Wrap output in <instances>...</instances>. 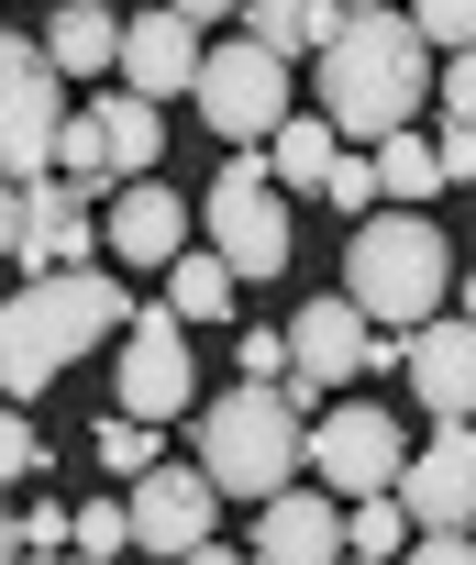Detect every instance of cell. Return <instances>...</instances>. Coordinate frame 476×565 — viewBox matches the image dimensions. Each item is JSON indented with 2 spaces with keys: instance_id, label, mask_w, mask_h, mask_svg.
Masks as SVG:
<instances>
[{
  "instance_id": "cell-1",
  "label": "cell",
  "mask_w": 476,
  "mask_h": 565,
  "mask_svg": "<svg viewBox=\"0 0 476 565\" xmlns=\"http://www.w3.org/2000/svg\"><path fill=\"white\" fill-rule=\"evenodd\" d=\"M133 311H144V300L122 289V277H100V266H45V277H23L12 311H0V388H12V411H34L89 344H122Z\"/></svg>"
},
{
  "instance_id": "cell-27",
  "label": "cell",
  "mask_w": 476,
  "mask_h": 565,
  "mask_svg": "<svg viewBox=\"0 0 476 565\" xmlns=\"http://www.w3.org/2000/svg\"><path fill=\"white\" fill-rule=\"evenodd\" d=\"M322 200H333V211H377V200H388L377 156H355V145H344V156H333V178H322Z\"/></svg>"
},
{
  "instance_id": "cell-26",
  "label": "cell",
  "mask_w": 476,
  "mask_h": 565,
  "mask_svg": "<svg viewBox=\"0 0 476 565\" xmlns=\"http://www.w3.org/2000/svg\"><path fill=\"white\" fill-rule=\"evenodd\" d=\"M410 23H421L432 56H465L476 45V0H410Z\"/></svg>"
},
{
  "instance_id": "cell-12",
  "label": "cell",
  "mask_w": 476,
  "mask_h": 565,
  "mask_svg": "<svg viewBox=\"0 0 476 565\" xmlns=\"http://www.w3.org/2000/svg\"><path fill=\"white\" fill-rule=\"evenodd\" d=\"M199 67H210V45H199V23L177 0H155V12L122 23V89L133 100H177V89H199Z\"/></svg>"
},
{
  "instance_id": "cell-13",
  "label": "cell",
  "mask_w": 476,
  "mask_h": 565,
  "mask_svg": "<svg viewBox=\"0 0 476 565\" xmlns=\"http://www.w3.org/2000/svg\"><path fill=\"white\" fill-rule=\"evenodd\" d=\"M399 499H410L421 532H476V422H443V433L410 455Z\"/></svg>"
},
{
  "instance_id": "cell-25",
  "label": "cell",
  "mask_w": 476,
  "mask_h": 565,
  "mask_svg": "<svg viewBox=\"0 0 476 565\" xmlns=\"http://www.w3.org/2000/svg\"><path fill=\"white\" fill-rule=\"evenodd\" d=\"M100 466H122V477H155V466H166V455H155V422L111 411V422H100Z\"/></svg>"
},
{
  "instance_id": "cell-14",
  "label": "cell",
  "mask_w": 476,
  "mask_h": 565,
  "mask_svg": "<svg viewBox=\"0 0 476 565\" xmlns=\"http://www.w3.org/2000/svg\"><path fill=\"white\" fill-rule=\"evenodd\" d=\"M355 554V521L333 488H289L256 510V565H344Z\"/></svg>"
},
{
  "instance_id": "cell-2",
  "label": "cell",
  "mask_w": 476,
  "mask_h": 565,
  "mask_svg": "<svg viewBox=\"0 0 476 565\" xmlns=\"http://www.w3.org/2000/svg\"><path fill=\"white\" fill-rule=\"evenodd\" d=\"M432 100V45H421V23L410 12H355L333 45H322V111H333V134L344 145H388V134H410V111Z\"/></svg>"
},
{
  "instance_id": "cell-15",
  "label": "cell",
  "mask_w": 476,
  "mask_h": 565,
  "mask_svg": "<svg viewBox=\"0 0 476 565\" xmlns=\"http://www.w3.org/2000/svg\"><path fill=\"white\" fill-rule=\"evenodd\" d=\"M100 233H111L122 266H177V255H188V200H177L166 178H122L111 211H100Z\"/></svg>"
},
{
  "instance_id": "cell-18",
  "label": "cell",
  "mask_w": 476,
  "mask_h": 565,
  "mask_svg": "<svg viewBox=\"0 0 476 565\" xmlns=\"http://www.w3.org/2000/svg\"><path fill=\"white\" fill-rule=\"evenodd\" d=\"M45 56H56L67 78H100V67H122V12H100V0H67V12L45 23Z\"/></svg>"
},
{
  "instance_id": "cell-31",
  "label": "cell",
  "mask_w": 476,
  "mask_h": 565,
  "mask_svg": "<svg viewBox=\"0 0 476 565\" xmlns=\"http://www.w3.org/2000/svg\"><path fill=\"white\" fill-rule=\"evenodd\" d=\"M443 122H476V45L443 56Z\"/></svg>"
},
{
  "instance_id": "cell-36",
  "label": "cell",
  "mask_w": 476,
  "mask_h": 565,
  "mask_svg": "<svg viewBox=\"0 0 476 565\" xmlns=\"http://www.w3.org/2000/svg\"><path fill=\"white\" fill-rule=\"evenodd\" d=\"M454 311H465V322H476V266H465V277H454Z\"/></svg>"
},
{
  "instance_id": "cell-38",
  "label": "cell",
  "mask_w": 476,
  "mask_h": 565,
  "mask_svg": "<svg viewBox=\"0 0 476 565\" xmlns=\"http://www.w3.org/2000/svg\"><path fill=\"white\" fill-rule=\"evenodd\" d=\"M344 12H377V0H344Z\"/></svg>"
},
{
  "instance_id": "cell-11",
  "label": "cell",
  "mask_w": 476,
  "mask_h": 565,
  "mask_svg": "<svg viewBox=\"0 0 476 565\" xmlns=\"http://www.w3.org/2000/svg\"><path fill=\"white\" fill-rule=\"evenodd\" d=\"M133 499V554H199L210 543V521H221V477L210 466H155V477H133L122 488Z\"/></svg>"
},
{
  "instance_id": "cell-22",
  "label": "cell",
  "mask_w": 476,
  "mask_h": 565,
  "mask_svg": "<svg viewBox=\"0 0 476 565\" xmlns=\"http://www.w3.org/2000/svg\"><path fill=\"white\" fill-rule=\"evenodd\" d=\"M56 211H67V189H45V178H23V189H12V211H0V233H12L23 277H45V244H56Z\"/></svg>"
},
{
  "instance_id": "cell-17",
  "label": "cell",
  "mask_w": 476,
  "mask_h": 565,
  "mask_svg": "<svg viewBox=\"0 0 476 565\" xmlns=\"http://www.w3.org/2000/svg\"><path fill=\"white\" fill-rule=\"evenodd\" d=\"M344 23H355L344 0H256V12H245V34H256L267 56H322Z\"/></svg>"
},
{
  "instance_id": "cell-34",
  "label": "cell",
  "mask_w": 476,
  "mask_h": 565,
  "mask_svg": "<svg viewBox=\"0 0 476 565\" xmlns=\"http://www.w3.org/2000/svg\"><path fill=\"white\" fill-rule=\"evenodd\" d=\"M177 12H188V23H245L256 0H177Z\"/></svg>"
},
{
  "instance_id": "cell-8",
  "label": "cell",
  "mask_w": 476,
  "mask_h": 565,
  "mask_svg": "<svg viewBox=\"0 0 476 565\" xmlns=\"http://www.w3.org/2000/svg\"><path fill=\"white\" fill-rule=\"evenodd\" d=\"M122 411L133 422H199V377H188V322L166 311V300H144L133 322H122Z\"/></svg>"
},
{
  "instance_id": "cell-21",
  "label": "cell",
  "mask_w": 476,
  "mask_h": 565,
  "mask_svg": "<svg viewBox=\"0 0 476 565\" xmlns=\"http://www.w3.org/2000/svg\"><path fill=\"white\" fill-rule=\"evenodd\" d=\"M166 311L177 322H221L232 311V255H177L166 266Z\"/></svg>"
},
{
  "instance_id": "cell-33",
  "label": "cell",
  "mask_w": 476,
  "mask_h": 565,
  "mask_svg": "<svg viewBox=\"0 0 476 565\" xmlns=\"http://www.w3.org/2000/svg\"><path fill=\"white\" fill-rule=\"evenodd\" d=\"M432 145H443V178H476V122H443Z\"/></svg>"
},
{
  "instance_id": "cell-28",
  "label": "cell",
  "mask_w": 476,
  "mask_h": 565,
  "mask_svg": "<svg viewBox=\"0 0 476 565\" xmlns=\"http://www.w3.org/2000/svg\"><path fill=\"white\" fill-rule=\"evenodd\" d=\"M78 554H133V499H89L78 510Z\"/></svg>"
},
{
  "instance_id": "cell-40",
  "label": "cell",
  "mask_w": 476,
  "mask_h": 565,
  "mask_svg": "<svg viewBox=\"0 0 476 565\" xmlns=\"http://www.w3.org/2000/svg\"><path fill=\"white\" fill-rule=\"evenodd\" d=\"M344 565H377V554H344Z\"/></svg>"
},
{
  "instance_id": "cell-30",
  "label": "cell",
  "mask_w": 476,
  "mask_h": 565,
  "mask_svg": "<svg viewBox=\"0 0 476 565\" xmlns=\"http://www.w3.org/2000/svg\"><path fill=\"white\" fill-rule=\"evenodd\" d=\"M12 543H23V554H56V543H78V510H56V499H34V510L12 521Z\"/></svg>"
},
{
  "instance_id": "cell-29",
  "label": "cell",
  "mask_w": 476,
  "mask_h": 565,
  "mask_svg": "<svg viewBox=\"0 0 476 565\" xmlns=\"http://www.w3.org/2000/svg\"><path fill=\"white\" fill-rule=\"evenodd\" d=\"M89 244H111L100 222H89V200L67 189V211H56V244H45V266H89Z\"/></svg>"
},
{
  "instance_id": "cell-16",
  "label": "cell",
  "mask_w": 476,
  "mask_h": 565,
  "mask_svg": "<svg viewBox=\"0 0 476 565\" xmlns=\"http://www.w3.org/2000/svg\"><path fill=\"white\" fill-rule=\"evenodd\" d=\"M410 399H421L432 422H476V322H465V311L410 333Z\"/></svg>"
},
{
  "instance_id": "cell-35",
  "label": "cell",
  "mask_w": 476,
  "mask_h": 565,
  "mask_svg": "<svg viewBox=\"0 0 476 565\" xmlns=\"http://www.w3.org/2000/svg\"><path fill=\"white\" fill-rule=\"evenodd\" d=\"M177 565H256V554H232V543H199V554H177Z\"/></svg>"
},
{
  "instance_id": "cell-7",
  "label": "cell",
  "mask_w": 476,
  "mask_h": 565,
  "mask_svg": "<svg viewBox=\"0 0 476 565\" xmlns=\"http://www.w3.org/2000/svg\"><path fill=\"white\" fill-rule=\"evenodd\" d=\"M199 122L221 134V145H278V122H289V56H267L256 34H232V45H210V67H199Z\"/></svg>"
},
{
  "instance_id": "cell-20",
  "label": "cell",
  "mask_w": 476,
  "mask_h": 565,
  "mask_svg": "<svg viewBox=\"0 0 476 565\" xmlns=\"http://www.w3.org/2000/svg\"><path fill=\"white\" fill-rule=\"evenodd\" d=\"M100 111H111V167H122V178H166V111L133 100V89L100 100Z\"/></svg>"
},
{
  "instance_id": "cell-10",
  "label": "cell",
  "mask_w": 476,
  "mask_h": 565,
  "mask_svg": "<svg viewBox=\"0 0 476 565\" xmlns=\"http://www.w3.org/2000/svg\"><path fill=\"white\" fill-rule=\"evenodd\" d=\"M289 355H300L289 399H300V411H322V388H333V377H366V355H377V322L355 311V289H322V300H300V322H289Z\"/></svg>"
},
{
  "instance_id": "cell-9",
  "label": "cell",
  "mask_w": 476,
  "mask_h": 565,
  "mask_svg": "<svg viewBox=\"0 0 476 565\" xmlns=\"http://www.w3.org/2000/svg\"><path fill=\"white\" fill-rule=\"evenodd\" d=\"M311 466H322V488L355 510V499H388V488L410 477V444H399V422H388L377 399H344V411H322Z\"/></svg>"
},
{
  "instance_id": "cell-39",
  "label": "cell",
  "mask_w": 476,
  "mask_h": 565,
  "mask_svg": "<svg viewBox=\"0 0 476 565\" xmlns=\"http://www.w3.org/2000/svg\"><path fill=\"white\" fill-rule=\"evenodd\" d=\"M23 565H56V554H23Z\"/></svg>"
},
{
  "instance_id": "cell-37",
  "label": "cell",
  "mask_w": 476,
  "mask_h": 565,
  "mask_svg": "<svg viewBox=\"0 0 476 565\" xmlns=\"http://www.w3.org/2000/svg\"><path fill=\"white\" fill-rule=\"evenodd\" d=\"M78 565H122V554H78Z\"/></svg>"
},
{
  "instance_id": "cell-24",
  "label": "cell",
  "mask_w": 476,
  "mask_h": 565,
  "mask_svg": "<svg viewBox=\"0 0 476 565\" xmlns=\"http://www.w3.org/2000/svg\"><path fill=\"white\" fill-rule=\"evenodd\" d=\"M344 521H355V554H377V565H388V554H399V543H410V532H421V521H410V499H399V488H388V499H355V510H344Z\"/></svg>"
},
{
  "instance_id": "cell-23",
  "label": "cell",
  "mask_w": 476,
  "mask_h": 565,
  "mask_svg": "<svg viewBox=\"0 0 476 565\" xmlns=\"http://www.w3.org/2000/svg\"><path fill=\"white\" fill-rule=\"evenodd\" d=\"M377 178H388V200H432L443 189V145L432 134H388L377 145Z\"/></svg>"
},
{
  "instance_id": "cell-5",
  "label": "cell",
  "mask_w": 476,
  "mask_h": 565,
  "mask_svg": "<svg viewBox=\"0 0 476 565\" xmlns=\"http://www.w3.org/2000/svg\"><path fill=\"white\" fill-rule=\"evenodd\" d=\"M199 222H210V255H232V277L289 266V189H278L267 145H232V167L199 189Z\"/></svg>"
},
{
  "instance_id": "cell-3",
  "label": "cell",
  "mask_w": 476,
  "mask_h": 565,
  "mask_svg": "<svg viewBox=\"0 0 476 565\" xmlns=\"http://www.w3.org/2000/svg\"><path fill=\"white\" fill-rule=\"evenodd\" d=\"M199 466L221 477V499H245V510L289 499V488H300V466H311L300 399H289L278 377H245V388L199 399Z\"/></svg>"
},
{
  "instance_id": "cell-19",
  "label": "cell",
  "mask_w": 476,
  "mask_h": 565,
  "mask_svg": "<svg viewBox=\"0 0 476 565\" xmlns=\"http://www.w3.org/2000/svg\"><path fill=\"white\" fill-rule=\"evenodd\" d=\"M333 156H344V134H333V111H289V122H278V145H267V167H278V189H322V178H333Z\"/></svg>"
},
{
  "instance_id": "cell-32",
  "label": "cell",
  "mask_w": 476,
  "mask_h": 565,
  "mask_svg": "<svg viewBox=\"0 0 476 565\" xmlns=\"http://www.w3.org/2000/svg\"><path fill=\"white\" fill-rule=\"evenodd\" d=\"M410 565H476V532H421Z\"/></svg>"
},
{
  "instance_id": "cell-4",
  "label": "cell",
  "mask_w": 476,
  "mask_h": 565,
  "mask_svg": "<svg viewBox=\"0 0 476 565\" xmlns=\"http://www.w3.org/2000/svg\"><path fill=\"white\" fill-rule=\"evenodd\" d=\"M344 289H355V311H366L377 333L443 322V300H454V255H443L432 211H366L355 244H344Z\"/></svg>"
},
{
  "instance_id": "cell-6",
  "label": "cell",
  "mask_w": 476,
  "mask_h": 565,
  "mask_svg": "<svg viewBox=\"0 0 476 565\" xmlns=\"http://www.w3.org/2000/svg\"><path fill=\"white\" fill-rule=\"evenodd\" d=\"M67 122L78 111H67V67L45 56V34H0V167H12V189L56 167Z\"/></svg>"
}]
</instances>
